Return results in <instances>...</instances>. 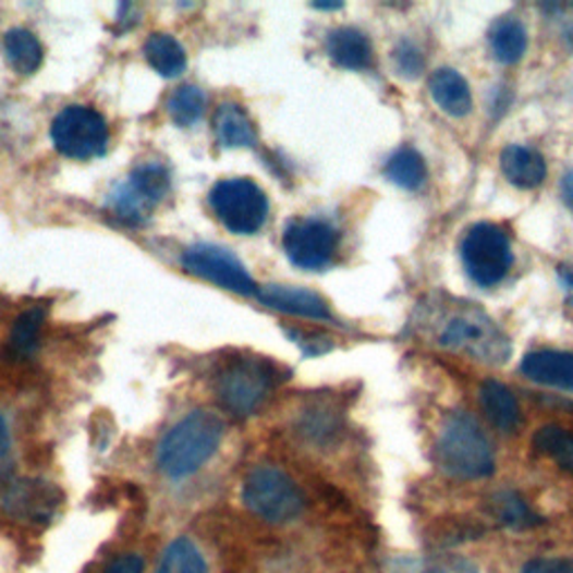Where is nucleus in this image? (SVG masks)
<instances>
[{
  "label": "nucleus",
  "instance_id": "obj_1",
  "mask_svg": "<svg viewBox=\"0 0 573 573\" xmlns=\"http://www.w3.org/2000/svg\"><path fill=\"white\" fill-rule=\"evenodd\" d=\"M222 435L224 424L216 413H191L161 439L157 448L159 471L173 479L193 475L216 455Z\"/></svg>",
  "mask_w": 573,
  "mask_h": 573
},
{
  "label": "nucleus",
  "instance_id": "obj_2",
  "mask_svg": "<svg viewBox=\"0 0 573 573\" xmlns=\"http://www.w3.org/2000/svg\"><path fill=\"white\" fill-rule=\"evenodd\" d=\"M437 464L458 479H481L496 471L493 448L471 415L453 413L443 422L437 441Z\"/></svg>",
  "mask_w": 573,
  "mask_h": 573
},
{
  "label": "nucleus",
  "instance_id": "obj_3",
  "mask_svg": "<svg viewBox=\"0 0 573 573\" xmlns=\"http://www.w3.org/2000/svg\"><path fill=\"white\" fill-rule=\"evenodd\" d=\"M439 345L496 365H502L511 356L509 337L493 318L471 305L458 307L446 318L439 332Z\"/></svg>",
  "mask_w": 573,
  "mask_h": 573
},
{
  "label": "nucleus",
  "instance_id": "obj_4",
  "mask_svg": "<svg viewBox=\"0 0 573 573\" xmlns=\"http://www.w3.org/2000/svg\"><path fill=\"white\" fill-rule=\"evenodd\" d=\"M209 204L216 218L237 235L258 233L269 218V199L249 178L218 182L209 193Z\"/></svg>",
  "mask_w": 573,
  "mask_h": 573
},
{
  "label": "nucleus",
  "instance_id": "obj_5",
  "mask_svg": "<svg viewBox=\"0 0 573 573\" xmlns=\"http://www.w3.org/2000/svg\"><path fill=\"white\" fill-rule=\"evenodd\" d=\"M242 500L252 513L271 524L296 520L305 507L294 479L276 466H258L244 481Z\"/></svg>",
  "mask_w": 573,
  "mask_h": 573
},
{
  "label": "nucleus",
  "instance_id": "obj_6",
  "mask_svg": "<svg viewBox=\"0 0 573 573\" xmlns=\"http://www.w3.org/2000/svg\"><path fill=\"white\" fill-rule=\"evenodd\" d=\"M171 191V175L161 163H144L108 195L112 216L131 227L148 222L153 211Z\"/></svg>",
  "mask_w": 573,
  "mask_h": 573
},
{
  "label": "nucleus",
  "instance_id": "obj_7",
  "mask_svg": "<svg viewBox=\"0 0 573 573\" xmlns=\"http://www.w3.org/2000/svg\"><path fill=\"white\" fill-rule=\"evenodd\" d=\"M273 367L260 358H237L218 375L216 394L235 417L254 415L273 386Z\"/></svg>",
  "mask_w": 573,
  "mask_h": 573
},
{
  "label": "nucleus",
  "instance_id": "obj_8",
  "mask_svg": "<svg viewBox=\"0 0 573 573\" xmlns=\"http://www.w3.org/2000/svg\"><path fill=\"white\" fill-rule=\"evenodd\" d=\"M462 260L471 280L479 286L500 284L511 265V242L502 227L479 222L471 227L462 240Z\"/></svg>",
  "mask_w": 573,
  "mask_h": 573
},
{
  "label": "nucleus",
  "instance_id": "obj_9",
  "mask_svg": "<svg viewBox=\"0 0 573 573\" xmlns=\"http://www.w3.org/2000/svg\"><path fill=\"white\" fill-rule=\"evenodd\" d=\"M52 144L70 159H95L108 148L106 119L88 106H68L52 121Z\"/></svg>",
  "mask_w": 573,
  "mask_h": 573
},
{
  "label": "nucleus",
  "instance_id": "obj_10",
  "mask_svg": "<svg viewBox=\"0 0 573 573\" xmlns=\"http://www.w3.org/2000/svg\"><path fill=\"white\" fill-rule=\"evenodd\" d=\"M341 233L322 218L294 220L282 233V249L298 269L320 271L330 265L339 252Z\"/></svg>",
  "mask_w": 573,
  "mask_h": 573
},
{
  "label": "nucleus",
  "instance_id": "obj_11",
  "mask_svg": "<svg viewBox=\"0 0 573 573\" xmlns=\"http://www.w3.org/2000/svg\"><path fill=\"white\" fill-rule=\"evenodd\" d=\"M182 265L188 273L209 280L222 290L242 296L258 294V286L249 271L229 249L218 247V244H195V247L184 252Z\"/></svg>",
  "mask_w": 573,
  "mask_h": 573
},
{
  "label": "nucleus",
  "instance_id": "obj_12",
  "mask_svg": "<svg viewBox=\"0 0 573 573\" xmlns=\"http://www.w3.org/2000/svg\"><path fill=\"white\" fill-rule=\"evenodd\" d=\"M63 502L59 486L44 479H19L5 490L3 507L8 515L25 524L50 522Z\"/></svg>",
  "mask_w": 573,
  "mask_h": 573
},
{
  "label": "nucleus",
  "instance_id": "obj_13",
  "mask_svg": "<svg viewBox=\"0 0 573 573\" xmlns=\"http://www.w3.org/2000/svg\"><path fill=\"white\" fill-rule=\"evenodd\" d=\"M258 298L269 309L301 316L309 320H334V314L327 305L322 296L309 290H301V286H286V284H269L263 292H258Z\"/></svg>",
  "mask_w": 573,
  "mask_h": 573
},
{
  "label": "nucleus",
  "instance_id": "obj_14",
  "mask_svg": "<svg viewBox=\"0 0 573 573\" xmlns=\"http://www.w3.org/2000/svg\"><path fill=\"white\" fill-rule=\"evenodd\" d=\"M522 373L531 381L573 392V354L558 350L531 352L522 358Z\"/></svg>",
  "mask_w": 573,
  "mask_h": 573
},
{
  "label": "nucleus",
  "instance_id": "obj_15",
  "mask_svg": "<svg viewBox=\"0 0 573 573\" xmlns=\"http://www.w3.org/2000/svg\"><path fill=\"white\" fill-rule=\"evenodd\" d=\"M327 54L345 70H367L375 61L370 38L354 27H337L327 34Z\"/></svg>",
  "mask_w": 573,
  "mask_h": 573
},
{
  "label": "nucleus",
  "instance_id": "obj_16",
  "mask_svg": "<svg viewBox=\"0 0 573 573\" xmlns=\"http://www.w3.org/2000/svg\"><path fill=\"white\" fill-rule=\"evenodd\" d=\"M504 178L517 188H536L547 178L545 157L528 146H507L500 155Z\"/></svg>",
  "mask_w": 573,
  "mask_h": 573
},
{
  "label": "nucleus",
  "instance_id": "obj_17",
  "mask_svg": "<svg viewBox=\"0 0 573 573\" xmlns=\"http://www.w3.org/2000/svg\"><path fill=\"white\" fill-rule=\"evenodd\" d=\"M430 95L432 101L450 117H466L473 108L471 88L466 78L450 68H441L430 76Z\"/></svg>",
  "mask_w": 573,
  "mask_h": 573
},
{
  "label": "nucleus",
  "instance_id": "obj_18",
  "mask_svg": "<svg viewBox=\"0 0 573 573\" xmlns=\"http://www.w3.org/2000/svg\"><path fill=\"white\" fill-rule=\"evenodd\" d=\"M479 403L481 411L502 432H513L520 424V403L515 394L500 381H484L479 388Z\"/></svg>",
  "mask_w": 573,
  "mask_h": 573
},
{
  "label": "nucleus",
  "instance_id": "obj_19",
  "mask_svg": "<svg viewBox=\"0 0 573 573\" xmlns=\"http://www.w3.org/2000/svg\"><path fill=\"white\" fill-rule=\"evenodd\" d=\"M214 131L224 148H252L256 144V129L249 114L237 103H222L214 117Z\"/></svg>",
  "mask_w": 573,
  "mask_h": 573
},
{
  "label": "nucleus",
  "instance_id": "obj_20",
  "mask_svg": "<svg viewBox=\"0 0 573 573\" xmlns=\"http://www.w3.org/2000/svg\"><path fill=\"white\" fill-rule=\"evenodd\" d=\"M488 46L500 63L513 65L524 57L528 36L515 16H502L488 29Z\"/></svg>",
  "mask_w": 573,
  "mask_h": 573
},
{
  "label": "nucleus",
  "instance_id": "obj_21",
  "mask_svg": "<svg viewBox=\"0 0 573 573\" xmlns=\"http://www.w3.org/2000/svg\"><path fill=\"white\" fill-rule=\"evenodd\" d=\"M144 54L150 68L167 78L180 76L186 68V52L180 46V40L171 34H150L144 46Z\"/></svg>",
  "mask_w": 573,
  "mask_h": 573
},
{
  "label": "nucleus",
  "instance_id": "obj_22",
  "mask_svg": "<svg viewBox=\"0 0 573 573\" xmlns=\"http://www.w3.org/2000/svg\"><path fill=\"white\" fill-rule=\"evenodd\" d=\"M3 50L8 63L19 74L36 72L40 68V61H44V46H40V40L29 29L23 27H14L5 34Z\"/></svg>",
  "mask_w": 573,
  "mask_h": 573
},
{
  "label": "nucleus",
  "instance_id": "obj_23",
  "mask_svg": "<svg viewBox=\"0 0 573 573\" xmlns=\"http://www.w3.org/2000/svg\"><path fill=\"white\" fill-rule=\"evenodd\" d=\"M426 161L424 157L411 148V146H403L397 153L390 155V159L386 161V178L397 184L399 188L405 191H417L424 186L426 182Z\"/></svg>",
  "mask_w": 573,
  "mask_h": 573
},
{
  "label": "nucleus",
  "instance_id": "obj_24",
  "mask_svg": "<svg viewBox=\"0 0 573 573\" xmlns=\"http://www.w3.org/2000/svg\"><path fill=\"white\" fill-rule=\"evenodd\" d=\"M381 573H477V569L458 556H432L390 562Z\"/></svg>",
  "mask_w": 573,
  "mask_h": 573
},
{
  "label": "nucleus",
  "instance_id": "obj_25",
  "mask_svg": "<svg viewBox=\"0 0 573 573\" xmlns=\"http://www.w3.org/2000/svg\"><path fill=\"white\" fill-rule=\"evenodd\" d=\"M157 573H209L199 549L188 538H178L163 551Z\"/></svg>",
  "mask_w": 573,
  "mask_h": 573
},
{
  "label": "nucleus",
  "instance_id": "obj_26",
  "mask_svg": "<svg viewBox=\"0 0 573 573\" xmlns=\"http://www.w3.org/2000/svg\"><path fill=\"white\" fill-rule=\"evenodd\" d=\"M534 446L542 455L556 460L562 471L573 473V435L569 430L560 426H542L534 437Z\"/></svg>",
  "mask_w": 573,
  "mask_h": 573
},
{
  "label": "nucleus",
  "instance_id": "obj_27",
  "mask_svg": "<svg viewBox=\"0 0 573 573\" xmlns=\"http://www.w3.org/2000/svg\"><path fill=\"white\" fill-rule=\"evenodd\" d=\"M40 327H44V309H29L16 318L10 334V350L16 358L34 354L40 339Z\"/></svg>",
  "mask_w": 573,
  "mask_h": 573
},
{
  "label": "nucleus",
  "instance_id": "obj_28",
  "mask_svg": "<svg viewBox=\"0 0 573 573\" xmlns=\"http://www.w3.org/2000/svg\"><path fill=\"white\" fill-rule=\"evenodd\" d=\"M204 108H207V95L197 86H182L169 99V114L182 129L193 126L204 114Z\"/></svg>",
  "mask_w": 573,
  "mask_h": 573
},
{
  "label": "nucleus",
  "instance_id": "obj_29",
  "mask_svg": "<svg viewBox=\"0 0 573 573\" xmlns=\"http://www.w3.org/2000/svg\"><path fill=\"white\" fill-rule=\"evenodd\" d=\"M493 513L498 522L511 528H528L540 524V517L528 509V504L517 493H500L493 498Z\"/></svg>",
  "mask_w": 573,
  "mask_h": 573
},
{
  "label": "nucleus",
  "instance_id": "obj_30",
  "mask_svg": "<svg viewBox=\"0 0 573 573\" xmlns=\"http://www.w3.org/2000/svg\"><path fill=\"white\" fill-rule=\"evenodd\" d=\"M392 61L397 72L405 78H417L424 72V52L413 40H401L392 52Z\"/></svg>",
  "mask_w": 573,
  "mask_h": 573
},
{
  "label": "nucleus",
  "instance_id": "obj_31",
  "mask_svg": "<svg viewBox=\"0 0 573 573\" xmlns=\"http://www.w3.org/2000/svg\"><path fill=\"white\" fill-rule=\"evenodd\" d=\"M522 573H573V558H536L524 564Z\"/></svg>",
  "mask_w": 573,
  "mask_h": 573
},
{
  "label": "nucleus",
  "instance_id": "obj_32",
  "mask_svg": "<svg viewBox=\"0 0 573 573\" xmlns=\"http://www.w3.org/2000/svg\"><path fill=\"white\" fill-rule=\"evenodd\" d=\"M106 573H144V560L135 553L121 556L114 562H110Z\"/></svg>",
  "mask_w": 573,
  "mask_h": 573
},
{
  "label": "nucleus",
  "instance_id": "obj_33",
  "mask_svg": "<svg viewBox=\"0 0 573 573\" xmlns=\"http://www.w3.org/2000/svg\"><path fill=\"white\" fill-rule=\"evenodd\" d=\"M10 473V430L5 417L0 415V481Z\"/></svg>",
  "mask_w": 573,
  "mask_h": 573
},
{
  "label": "nucleus",
  "instance_id": "obj_34",
  "mask_svg": "<svg viewBox=\"0 0 573 573\" xmlns=\"http://www.w3.org/2000/svg\"><path fill=\"white\" fill-rule=\"evenodd\" d=\"M560 282H562V286H564L569 303L573 305V260L560 267Z\"/></svg>",
  "mask_w": 573,
  "mask_h": 573
},
{
  "label": "nucleus",
  "instance_id": "obj_35",
  "mask_svg": "<svg viewBox=\"0 0 573 573\" xmlns=\"http://www.w3.org/2000/svg\"><path fill=\"white\" fill-rule=\"evenodd\" d=\"M560 193H562V199H564L566 207L573 211V171H569V173L562 175Z\"/></svg>",
  "mask_w": 573,
  "mask_h": 573
},
{
  "label": "nucleus",
  "instance_id": "obj_36",
  "mask_svg": "<svg viewBox=\"0 0 573 573\" xmlns=\"http://www.w3.org/2000/svg\"><path fill=\"white\" fill-rule=\"evenodd\" d=\"M562 38H564V46L573 52V23L564 29V34H562Z\"/></svg>",
  "mask_w": 573,
  "mask_h": 573
}]
</instances>
